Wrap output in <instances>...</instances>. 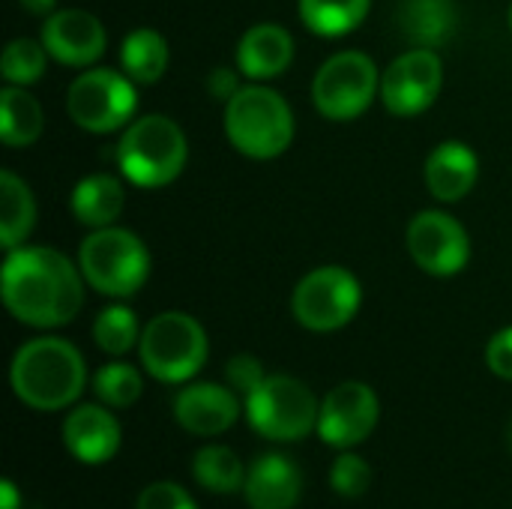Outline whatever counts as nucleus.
<instances>
[{
  "label": "nucleus",
  "instance_id": "9",
  "mask_svg": "<svg viewBox=\"0 0 512 509\" xmlns=\"http://www.w3.org/2000/svg\"><path fill=\"white\" fill-rule=\"evenodd\" d=\"M360 303H363L360 279L336 264L306 273L291 294V312L297 324L312 333L342 330L345 324L354 321Z\"/></svg>",
  "mask_w": 512,
  "mask_h": 509
},
{
  "label": "nucleus",
  "instance_id": "19",
  "mask_svg": "<svg viewBox=\"0 0 512 509\" xmlns=\"http://www.w3.org/2000/svg\"><path fill=\"white\" fill-rule=\"evenodd\" d=\"M480 177V159L465 141H444L426 159V186L438 201H462Z\"/></svg>",
  "mask_w": 512,
  "mask_h": 509
},
{
  "label": "nucleus",
  "instance_id": "33",
  "mask_svg": "<svg viewBox=\"0 0 512 509\" xmlns=\"http://www.w3.org/2000/svg\"><path fill=\"white\" fill-rule=\"evenodd\" d=\"M486 363L492 369V375H498L501 381H512V327L498 330L489 345H486Z\"/></svg>",
  "mask_w": 512,
  "mask_h": 509
},
{
  "label": "nucleus",
  "instance_id": "3",
  "mask_svg": "<svg viewBox=\"0 0 512 509\" xmlns=\"http://www.w3.org/2000/svg\"><path fill=\"white\" fill-rule=\"evenodd\" d=\"M225 135L249 159H276L294 141L291 105L264 84H246L225 102Z\"/></svg>",
  "mask_w": 512,
  "mask_h": 509
},
{
  "label": "nucleus",
  "instance_id": "38",
  "mask_svg": "<svg viewBox=\"0 0 512 509\" xmlns=\"http://www.w3.org/2000/svg\"><path fill=\"white\" fill-rule=\"evenodd\" d=\"M510 27H512V6H510Z\"/></svg>",
  "mask_w": 512,
  "mask_h": 509
},
{
  "label": "nucleus",
  "instance_id": "25",
  "mask_svg": "<svg viewBox=\"0 0 512 509\" xmlns=\"http://www.w3.org/2000/svg\"><path fill=\"white\" fill-rule=\"evenodd\" d=\"M246 465L231 447L207 444L192 456V480L213 495H237L246 483Z\"/></svg>",
  "mask_w": 512,
  "mask_h": 509
},
{
  "label": "nucleus",
  "instance_id": "7",
  "mask_svg": "<svg viewBox=\"0 0 512 509\" xmlns=\"http://www.w3.org/2000/svg\"><path fill=\"white\" fill-rule=\"evenodd\" d=\"M318 411L321 399L291 375H267L243 399V414L252 432L276 444L303 441L318 432Z\"/></svg>",
  "mask_w": 512,
  "mask_h": 509
},
{
  "label": "nucleus",
  "instance_id": "16",
  "mask_svg": "<svg viewBox=\"0 0 512 509\" xmlns=\"http://www.w3.org/2000/svg\"><path fill=\"white\" fill-rule=\"evenodd\" d=\"M174 420L195 438L225 435L240 420V393L222 384H186L174 399Z\"/></svg>",
  "mask_w": 512,
  "mask_h": 509
},
{
  "label": "nucleus",
  "instance_id": "35",
  "mask_svg": "<svg viewBox=\"0 0 512 509\" xmlns=\"http://www.w3.org/2000/svg\"><path fill=\"white\" fill-rule=\"evenodd\" d=\"M0 509H21V492L12 480L0 483Z\"/></svg>",
  "mask_w": 512,
  "mask_h": 509
},
{
  "label": "nucleus",
  "instance_id": "20",
  "mask_svg": "<svg viewBox=\"0 0 512 509\" xmlns=\"http://www.w3.org/2000/svg\"><path fill=\"white\" fill-rule=\"evenodd\" d=\"M123 204H126L123 183L111 174H90L78 180V186L69 195L72 216L87 228L114 225V219L123 213Z\"/></svg>",
  "mask_w": 512,
  "mask_h": 509
},
{
  "label": "nucleus",
  "instance_id": "4",
  "mask_svg": "<svg viewBox=\"0 0 512 509\" xmlns=\"http://www.w3.org/2000/svg\"><path fill=\"white\" fill-rule=\"evenodd\" d=\"M189 147L183 129L165 114H144L126 126L117 144L123 177L141 189H159L180 177Z\"/></svg>",
  "mask_w": 512,
  "mask_h": 509
},
{
  "label": "nucleus",
  "instance_id": "6",
  "mask_svg": "<svg viewBox=\"0 0 512 509\" xmlns=\"http://www.w3.org/2000/svg\"><path fill=\"white\" fill-rule=\"evenodd\" d=\"M207 333L186 312H159L141 330L138 357L159 384H189L207 363Z\"/></svg>",
  "mask_w": 512,
  "mask_h": 509
},
{
  "label": "nucleus",
  "instance_id": "24",
  "mask_svg": "<svg viewBox=\"0 0 512 509\" xmlns=\"http://www.w3.org/2000/svg\"><path fill=\"white\" fill-rule=\"evenodd\" d=\"M42 108L39 102L15 84L0 90V138L6 147H30L42 135Z\"/></svg>",
  "mask_w": 512,
  "mask_h": 509
},
{
  "label": "nucleus",
  "instance_id": "31",
  "mask_svg": "<svg viewBox=\"0 0 512 509\" xmlns=\"http://www.w3.org/2000/svg\"><path fill=\"white\" fill-rule=\"evenodd\" d=\"M135 509H198V504L180 483L159 480L138 492Z\"/></svg>",
  "mask_w": 512,
  "mask_h": 509
},
{
  "label": "nucleus",
  "instance_id": "21",
  "mask_svg": "<svg viewBox=\"0 0 512 509\" xmlns=\"http://www.w3.org/2000/svg\"><path fill=\"white\" fill-rule=\"evenodd\" d=\"M456 6L453 0H402L399 6V27L402 36L411 39L417 48H435L450 39L456 30Z\"/></svg>",
  "mask_w": 512,
  "mask_h": 509
},
{
  "label": "nucleus",
  "instance_id": "8",
  "mask_svg": "<svg viewBox=\"0 0 512 509\" xmlns=\"http://www.w3.org/2000/svg\"><path fill=\"white\" fill-rule=\"evenodd\" d=\"M381 93V72L363 51H339L324 60L312 81V102L327 120L360 117Z\"/></svg>",
  "mask_w": 512,
  "mask_h": 509
},
{
  "label": "nucleus",
  "instance_id": "36",
  "mask_svg": "<svg viewBox=\"0 0 512 509\" xmlns=\"http://www.w3.org/2000/svg\"><path fill=\"white\" fill-rule=\"evenodd\" d=\"M18 6L30 15H51L57 0H18Z\"/></svg>",
  "mask_w": 512,
  "mask_h": 509
},
{
  "label": "nucleus",
  "instance_id": "5",
  "mask_svg": "<svg viewBox=\"0 0 512 509\" xmlns=\"http://www.w3.org/2000/svg\"><path fill=\"white\" fill-rule=\"evenodd\" d=\"M78 267L84 282L105 297H132L150 276V252L138 234L129 228L105 225L93 228L81 249Z\"/></svg>",
  "mask_w": 512,
  "mask_h": 509
},
{
  "label": "nucleus",
  "instance_id": "26",
  "mask_svg": "<svg viewBox=\"0 0 512 509\" xmlns=\"http://www.w3.org/2000/svg\"><path fill=\"white\" fill-rule=\"evenodd\" d=\"M372 0H300L303 24L324 39H336L360 27Z\"/></svg>",
  "mask_w": 512,
  "mask_h": 509
},
{
  "label": "nucleus",
  "instance_id": "12",
  "mask_svg": "<svg viewBox=\"0 0 512 509\" xmlns=\"http://www.w3.org/2000/svg\"><path fill=\"white\" fill-rule=\"evenodd\" d=\"M444 63L435 48H414L399 54L381 75V99L390 114H423L441 93Z\"/></svg>",
  "mask_w": 512,
  "mask_h": 509
},
{
  "label": "nucleus",
  "instance_id": "37",
  "mask_svg": "<svg viewBox=\"0 0 512 509\" xmlns=\"http://www.w3.org/2000/svg\"><path fill=\"white\" fill-rule=\"evenodd\" d=\"M507 444H510V453H512V423H510V429H507Z\"/></svg>",
  "mask_w": 512,
  "mask_h": 509
},
{
  "label": "nucleus",
  "instance_id": "23",
  "mask_svg": "<svg viewBox=\"0 0 512 509\" xmlns=\"http://www.w3.org/2000/svg\"><path fill=\"white\" fill-rule=\"evenodd\" d=\"M171 51L168 42L159 30L153 27H138L132 30L123 45H120V63L123 72L135 81V84H156L165 69H168Z\"/></svg>",
  "mask_w": 512,
  "mask_h": 509
},
{
  "label": "nucleus",
  "instance_id": "18",
  "mask_svg": "<svg viewBox=\"0 0 512 509\" xmlns=\"http://www.w3.org/2000/svg\"><path fill=\"white\" fill-rule=\"evenodd\" d=\"M294 60V39L282 24H252L237 42V69L252 81L279 78Z\"/></svg>",
  "mask_w": 512,
  "mask_h": 509
},
{
  "label": "nucleus",
  "instance_id": "34",
  "mask_svg": "<svg viewBox=\"0 0 512 509\" xmlns=\"http://www.w3.org/2000/svg\"><path fill=\"white\" fill-rule=\"evenodd\" d=\"M237 90H240V78H237L234 69H225V66L210 69V75H207V93H210L213 99L228 102Z\"/></svg>",
  "mask_w": 512,
  "mask_h": 509
},
{
  "label": "nucleus",
  "instance_id": "13",
  "mask_svg": "<svg viewBox=\"0 0 512 509\" xmlns=\"http://www.w3.org/2000/svg\"><path fill=\"white\" fill-rule=\"evenodd\" d=\"M408 252L429 276H456L471 261L468 231L444 210H423L408 225Z\"/></svg>",
  "mask_w": 512,
  "mask_h": 509
},
{
  "label": "nucleus",
  "instance_id": "2",
  "mask_svg": "<svg viewBox=\"0 0 512 509\" xmlns=\"http://www.w3.org/2000/svg\"><path fill=\"white\" fill-rule=\"evenodd\" d=\"M9 384L21 405L51 414L72 408L81 399L87 387V366L72 342L60 336H39L15 351Z\"/></svg>",
  "mask_w": 512,
  "mask_h": 509
},
{
  "label": "nucleus",
  "instance_id": "32",
  "mask_svg": "<svg viewBox=\"0 0 512 509\" xmlns=\"http://www.w3.org/2000/svg\"><path fill=\"white\" fill-rule=\"evenodd\" d=\"M264 378H267V372H264L261 360L252 357V354H234V357L228 360V366H225V381H228V387H231L234 393H240L243 399H246Z\"/></svg>",
  "mask_w": 512,
  "mask_h": 509
},
{
  "label": "nucleus",
  "instance_id": "30",
  "mask_svg": "<svg viewBox=\"0 0 512 509\" xmlns=\"http://www.w3.org/2000/svg\"><path fill=\"white\" fill-rule=\"evenodd\" d=\"M327 483L330 489L345 498V501H357L369 492L372 486V465L354 453V450H339V456L333 459L330 465V474H327Z\"/></svg>",
  "mask_w": 512,
  "mask_h": 509
},
{
  "label": "nucleus",
  "instance_id": "15",
  "mask_svg": "<svg viewBox=\"0 0 512 509\" xmlns=\"http://www.w3.org/2000/svg\"><path fill=\"white\" fill-rule=\"evenodd\" d=\"M63 447L81 465H105L120 453L123 429L114 417V408L102 402L75 405L60 429Z\"/></svg>",
  "mask_w": 512,
  "mask_h": 509
},
{
  "label": "nucleus",
  "instance_id": "1",
  "mask_svg": "<svg viewBox=\"0 0 512 509\" xmlns=\"http://www.w3.org/2000/svg\"><path fill=\"white\" fill-rule=\"evenodd\" d=\"M0 297L6 312L36 330L69 324L84 306L81 267L48 246L9 249L0 270Z\"/></svg>",
  "mask_w": 512,
  "mask_h": 509
},
{
  "label": "nucleus",
  "instance_id": "14",
  "mask_svg": "<svg viewBox=\"0 0 512 509\" xmlns=\"http://www.w3.org/2000/svg\"><path fill=\"white\" fill-rule=\"evenodd\" d=\"M39 39L48 57L63 66H90L105 54L108 45L102 21L87 9H54L42 24Z\"/></svg>",
  "mask_w": 512,
  "mask_h": 509
},
{
  "label": "nucleus",
  "instance_id": "28",
  "mask_svg": "<svg viewBox=\"0 0 512 509\" xmlns=\"http://www.w3.org/2000/svg\"><path fill=\"white\" fill-rule=\"evenodd\" d=\"M93 342L108 357H123L132 348H138V342H141V324H138L135 312L129 306H120V303L102 309L96 315V321H93Z\"/></svg>",
  "mask_w": 512,
  "mask_h": 509
},
{
  "label": "nucleus",
  "instance_id": "10",
  "mask_svg": "<svg viewBox=\"0 0 512 509\" xmlns=\"http://www.w3.org/2000/svg\"><path fill=\"white\" fill-rule=\"evenodd\" d=\"M138 93L129 75L114 69H87L66 90V111L84 132H114L132 120Z\"/></svg>",
  "mask_w": 512,
  "mask_h": 509
},
{
  "label": "nucleus",
  "instance_id": "29",
  "mask_svg": "<svg viewBox=\"0 0 512 509\" xmlns=\"http://www.w3.org/2000/svg\"><path fill=\"white\" fill-rule=\"evenodd\" d=\"M45 60H48V51H45L42 39L39 42L36 39H12L0 57L3 81L15 84V87H30L42 78Z\"/></svg>",
  "mask_w": 512,
  "mask_h": 509
},
{
  "label": "nucleus",
  "instance_id": "22",
  "mask_svg": "<svg viewBox=\"0 0 512 509\" xmlns=\"http://www.w3.org/2000/svg\"><path fill=\"white\" fill-rule=\"evenodd\" d=\"M36 225V201L30 186L15 171H0V240L3 249H18Z\"/></svg>",
  "mask_w": 512,
  "mask_h": 509
},
{
  "label": "nucleus",
  "instance_id": "27",
  "mask_svg": "<svg viewBox=\"0 0 512 509\" xmlns=\"http://www.w3.org/2000/svg\"><path fill=\"white\" fill-rule=\"evenodd\" d=\"M90 387H93L96 402H102V405H108L114 411H123V408H132L141 399L144 378H141V372L135 366L114 360V363H105V366L96 369Z\"/></svg>",
  "mask_w": 512,
  "mask_h": 509
},
{
  "label": "nucleus",
  "instance_id": "11",
  "mask_svg": "<svg viewBox=\"0 0 512 509\" xmlns=\"http://www.w3.org/2000/svg\"><path fill=\"white\" fill-rule=\"evenodd\" d=\"M378 420V393L363 381H345L321 399L315 435L333 450H354L375 432Z\"/></svg>",
  "mask_w": 512,
  "mask_h": 509
},
{
  "label": "nucleus",
  "instance_id": "17",
  "mask_svg": "<svg viewBox=\"0 0 512 509\" xmlns=\"http://www.w3.org/2000/svg\"><path fill=\"white\" fill-rule=\"evenodd\" d=\"M303 495V474L294 459L282 453L258 456L243 483V498L249 509H294Z\"/></svg>",
  "mask_w": 512,
  "mask_h": 509
}]
</instances>
